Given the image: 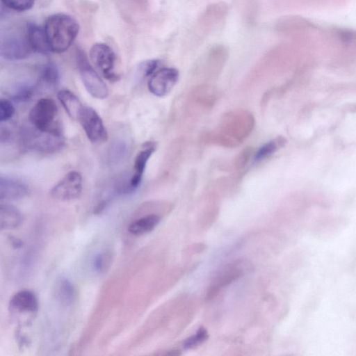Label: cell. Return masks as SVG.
<instances>
[{"mask_svg":"<svg viewBox=\"0 0 356 356\" xmlns=\"http://www.w3.org/2000/svg\"><path fill=\"white\" fill-rule=\"evenodd\" d=\"M125 151V145L123 143L118 142L114 144L111 149V159H120Z\"/></svg>","mask_w":356,"mask_h":356,"instance_id":"4316f807","label":"cell"},{"mask_svg":"<svg viewBox=\"0 0 356 356\" xmlns=\"http://www.w3.org/2000/svg\"><path fill=\"white\" fill-rule=\"evenodd\" d=\"M28 193L27 186L20 180L0 175V200H16Z\"/></svg>","mask_w":356,"mask_h":356,"instance_id":"8fae6325","label":"cell"},{"mask_svg":"<svg viewBox=\"0 0 356 356\" xmlns=\"http://www.w3.org/2000/svg\"><path fill=\"white\" fill-rule=\"evenodd\" d=\"M252 150V148L249 147L246 148L241 152L236 161L235 165L237 168H240L245 165L250 158V156L251 155Z\"/></svg>","mask_w":356,"mask_h":356,"instance_id":"83f0119b","label":"cell"},{"mask_svg":"<svg viewBox=\"0 0 356 356\" xmlns=\"http://www.w3.org/2000/svg\"><path fill=\"white\" fill-rule=\"evenodd\" d=\"M78 120L92 143H102L107 140L108 134L103 121L92 108L83 106Z\"/></svg>","mask_w":356,"mask_h":356,"instance_id":"ba28073f","label":"cell"},{"mask_svg":"<svg viewBox=\"0 0 356 356\" xmlns=\"http://www.w3.org/2000/svg\"><path fill=\"white\" fill-rule=\"evenodd\" d=\"M285 143V140L282 137H278L276 139L266 143L257 153L256 159H261L266 156L275 152L280 147H282Z\"/></svg>","mask_w":356,"mask_h":356,"instance_id":"7402d4cb","label":"cell"},{"mask_svg":"<svg viewBox=\"0 0 356 356\" xmlns=\"http://www.w3.org/2000/svg\"><path fill=\"white\" fill-rule=\"evenodd\" d=\"M26 31L33 51L42 54H47L51 51L43 28L34 23H27Z\"/></svg>","mask_w":356,"mask_h":356,"instance_id":"9a60e30c","label":"cell"},{"mask_svg":"<svg viewBox=\"0 0 356 356\" xmlns=\"http://www.w3.org/2000/svg\"><path fill=\"white\" fill-rule=\"evenodd\" d=\"M56 291L58 300L63 304H70L74 300L75 289L67 279H61L58 282Z\"/></svg>","mask_w":356,"mask_h":356,"instance_id":"d6986e66","label":"cell"},{"mask_svg":"<svg viewBox=\"0 0 356 356\" xmlns=\"http://www.w3.org/2000/svg\"><path fill=\"white\" fill-rule=\"evenodd\" d=\"M59 79L58 70L54 63H49L44 65L40 72L39 83L54 88L58 84Z\"/></svg>","mask_w":356,"mask_h":356,"instance_id":"ac0fdd59","label":"cell"},{"mask_svg":"<svg viewBox=\"0 0 356 356\" xmlns=\"http://www.w3.org/2000/svg\"><path fill=\"white\" fill-rule=\"evenodd\" d=\"M57 97L68 115L72 119L78 120L83 108L78 97L68 90H60Z\"/></svg>","mask_w":356,"mask_h":356,"instance_id":"2e32d148","label":"cell"},{"mask_svg":"<svg viewBox=\"0 0 356 356\" xmlns=\"http://www.w3.org/2000/svg\"><path fill=\"white\" fill-rule=\"evenodd\" d=\"M155 148L156 145L154 143H146L144 149L136 155L134 163V174L129 179L130 186L133 191L140 186L147 163L155 151Z\"/></svg>","mask_w":356,"mask_h":356,"instance_id":"7c38bea8","label":"cell"},{"mask_svg":"<svg viewBox=\"0 0 356 356\" xmlns=\"http://www.w3.org/2000/svg\"><path fill=\"white\" fill-rule=\"evenodd\" d=\"M23 222L22 212L15 206L0 203V231L15 229Z\"/></svg>","mask_w":356,"mask_h":356,"instance_id":"5bb4252c","label":"cell"},{"mask_svg":"<svg viewBox=\"0 0 356 356\" xmlns=\"http://www.w3.org/2000/svg\"><path fill=\"white\" fill-rule=\"evenodd\" d=\"M90 58L97 71L107 80L115 81L119 76L113 72L116 56L113 49L105 43L92 46Z\"/></svg>","mask_w":356,"mask_h":356,"instance_id":"8992f818","label":"cell"},{"mask_svg":"<svg viewBox=\"0 0 356 356\" xmlns=\"http://www.w3.org/2000/svg\"><path fill=\"white\" fill-rule=\"evenodd\" d=\"M9 241L10 242V244L15 248H19L22 246V241L16 237L11 236V237H10Z\"/></svg>","mask_w":356,"mask_h":356,"instance_id":"f1b7e54d","label":"cell"},{"mask_svg":"<svg viewBox=\"0 0 356 356\" xmlns=\"http://www.w3.org/2000/svg\"><path fill=\"white\" fill-rule=\"evenodd\" d=\"M112 262V254L109 252H105L99 254L95 260V267L101 272L106 271Z\"/></svg>","mask_w":356,"mask_h":356,"instance_id":"484cf974","label":"cell"},{"mask_svg":"<svg viewBox=\"0 0 356 356\" xmlns=\"http://www.w3.org/2000/svg\"><path fill=\"white\" fill-rule=\"evenodd\" d=\"M23 145L21 140L20 133L17 137L15 134L8 127L0 126V153L1 156H6L8 153L10 159L19 149H22Z\"/></svg>","mask_w":356,"mask_h":356,"instance_id":"4fadbf2b","label":"cell"},{"mask_svg":"<svg viewBox=\"0 0 356 356\" xmlns=\"http://www.w3.org/2000/svg\"><path fill=\"white\" fill-rule=\"evenodd\" d=\"M20 136L24 149L37 152H56L65 145L61 125L48 131H41L35 127L25 129L20 132Z\"/></svg>","mask_w":356,"mask_h":356,"instance_id":"7a4b0ae2","label":"cell"},{"mask_svg":"<svg viewBox=\"0 0 356 356\" xmlns=\"http://www.w3.org/2000/svg\"><path fill=\"white\" fill-rule=\"evenodd\" d=\"M158 65V60L155 59L147 60L139 64L136 69V78L145 79L152 75Z\"/></svg>","mask_w":356,"mask_h":356,"instance_id":"603a6c76","label":"cell"},{"mask_svg":"<svg viewBox=\"0 0 356 356\" xmlns=\"http://www.w3.org/2000/svg\"><path fill=\"white\" fill-rule=\"evenodd\" d=\"M9 311L17 317L31 319L38 312L39 302L36 295L30 290H21L15 293L9 302Z\"/></svg>","mask_w":356,"mask_h":356,"instance_id":"9c48e42d","label":"cell"},{"mask_svg":"<svg viewBox=\"0 0 356 356\" xmlns=\"http://www.w3.org/2000/svg\"><path fill=\"white\" fill-rule=\"evenodd\" d=\"M43 29L50 51L62 53L74 42L79 31V25L71 16L58 13L47 19Z\"/></svg>","mask_w":356,"mask_h":356,"instance_id":"6da1fadb","label":"cell"},{"mask_svg":"<svg viewBox=\"0 0 356 356\" xmlns=\"http://www.w3.org/2000/svg\"><path fill=\"white\" fill-rule=\"evenodd\" d=\"M4 6L16 11H25L31 8L35 0H1Z\"/></svg>","mask_w":356,"mask_h":356,"instance_id":"cb8c5ba5","label":"cell"},{"mask_svg":"<svg viewBox=\"0 0 356 356\" xmlns=\"http://www.w3.org/2000/svg\"><path fill=\"white\" fill-rule=\"evenodd\" d=\"M83 189V179L80 172L67 173L50 191L51 196L60 201H70L79 197Z\"/></svg>","mask_w":356,"mask_h":356,"instance_id":"52a82bcc","label":"cell"},{"mask_svg":"<svg viewBox=\"0 0 356 356\" xmlns=\"http://www.w3.org/2000/svg\"><path fill=\"white\" fill-rule=\"evenodd\" d=\"M179 79V71L174 67H163L154 72L148 81L149 92L156 97L170 92Z\"/></svg>","mask_w":356,"mask_h":356,"instance_id":"30bf717a","label":"cell"},{"mask_svg":"<svg viewBox=\"0 0 356 356\" xmlns=\"http://www.w3.org/2000/svg\"><path fill=\"white\" fill-rule=\"evenodd\" d=\"M58 106L56 102L48 97L39 99L29 113L31 125L41 131L51 130L60 124L57 120Z\"/></svg>","mask_w":356,"mask_h":356,"instance_id":"5b68a950","label":"cell"},{"mask_svg":"<svg viewBox=\"0 0 356 356\" xmlns=\"http://www.w3.org/2000/svg\"><path fill=\"white\" fill-rule=\"evenodd\" d=\"M76 60L81 79L87 91L96 99L106 98L108 95L106 84L92 67L82 50H76Z\"/></svg>","mask_w":356,"mask_h":356,"instance_id":"277c9868","label":"cell"},{"mask_svg":"<svg viewBox=\"0 0 356 356\" xmlns=\"http://www.w3.org/2000/svg\"><path fill=\"white\" fill-rule=\"evenodd\" d=\"M209 337L207 330L201 327L197 332L190 337L187 338L183 344L185 349H193L198 347L207 340Z\"/></svg>","mask_w":356,"mask_h":356,"instance_id":"ffe728a7","label":"cell"},{"mask_svg":"<svg viewBox=\"0 0 356 356\" xmlns=\"http://www.w3.org/2000/svg\"><path fill=\"white\" fill-rule=\"evenodd\" d=\"M161 217L149 214L134 221L129 226V231L134 235H142L151 232L160 222Z\"/></svg>","mask_w":356,"mask_h":356,"instance_id":"e0dca14e","label":"cell"},{"mask_svg":"<svg viewBox=\"0 0 356 356\" xmlns=\"http://www.w3.org/2000/svg\"><path fill=\"white\" fill-rule=\"evenodd\" d=\"M33 51L26 31L24 29L6 30L0 33V56L10 60H19Z\"/></svg>","mask_w":356,"mask_h":356,"instance_id":"3957f363","label":"cell"},{"mask_svg":"<svg viewBox=\"0 0 356 356\" xmlns=\"http://www.w3.org/2000/svg\"><path fill=\"white\" fill-rule=\"evenodd\" d=\"M35 87L29 84H22L17 86L11 92L10 96L16 102H25L29 100L34 92Z\"/></svg>","mask_w":356,"mask_h":356,"instance_id":"44dd1931","label":"cell"},{"mask_svg":"<svg viewBox=\"0 0 356 356\" xmlns=\"http://www.w3.org/2000/svg\"><path fill=\"white\" fill-rule=\"evenodd\" d=\"M15 113V107L10 101L0 99V122L11 118Z\"/></svg>","mask_w":356,"mask_h":356,"instance_id":"d4e9b609","label":"cell"}]
</instances>
